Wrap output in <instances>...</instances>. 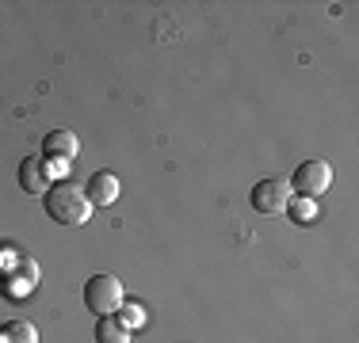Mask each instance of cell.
<instances>
[{"label": "cell", "instance_id": "cell-11", "mask_svg": "<svg viewBox=\"0 0 359 343\" xmlns=\"http://www.w3.org/2000/svg\"><path fill=\"white\" fill-rule=\"evenodd\" d=\"M287 210H290V218H294L298 225H306V221L318 218V206H313V199H290Z\"/></svg>", "mask_w": 359, "mask_h": 343}, {"label": "cell", "instance_id": "cell-7", "mask_svg": "<svg viewBox=\"0 0 359 343\" xmlns=\"http://www.w3.org/2000/svg\"><path fill=\"white\" fill-rule=\"evenodd\" d=\"M20 187L27 195H46L50 191V179H46V168H42V160L35 157H27L20 164Z\"/></svg>", "mask_w": 359, "mask_h": 343}, {"label": "cell", "instance_id": "cell-5", "mask_svg": "<svg viewBox=\"0 0 359 343\" xmlns=\"http://www.w3.org/2000/svg\"><path fill=\"white\" fill-rule=\"evenodd\" d=\"M118 191H123V183H118L115 172H92L88 183H84V195L92 206H111L118 199Z\"/></svg>", "mask_w": 359, "mask_h": 343}, {"label": "cell", "instance_id": "cell-4", "mask_svg": "<svg viewBox=\"0 0 359 343\" xmlns=\"http://www.w3.org/2000/svg\"><path fill=\"white\" fill-rule=\"evenodd\" d=\"M294 199L290 195V183L283 176H271V179H260V183L249 191V202L256 214H264V218H276V214L287 210V202Z\"/></svg>", "mask_w": 359, "mask_h": 343}, {"label": "cell", "instance_id": "cell-10", "mask_svg": "<svg viewBox=\"0 0 359 343\" xmlns=\"http://www.w3.org/2000/svg\"><path fill=\"white\" fill-rule=\"evenodd\" d=\"M4 340L8 343H39V328L31 321H12V324H4Z\"/></svg>", "mask_w": 359, "mask_h": 343}, {"label": "cell", "instance_id": "cell-6", "mask_svg": "<svg viewBox=\"0 0 359 343\" xmlns=\"http://www.w3.org/2000/svg\"><path fill=\"white\" fill-rule=\"evenodd\" d=\"M76 149H81V141L73 130H50L42 137V157L46 160H73Z\"/></svg>", "mask_w": 359, "mask_h": 343}, {"label": "cell", "instance_id": "cell-2", "mask_svg": "<svg viewBox=\"0 0 359 343\" xmlns=\"http://www.w3.org/2000/svg\"><path fill=\"white\" fill-rule=\"evenodd\" d=\"M123 302H126V290L115 274H92V279L84 282V305H88V313L111 316V313L123 309Z\"/></svg>", "mask_w": 359, "mask_h": 343}, {"label": "cell", "instance_id": "cell-8", "mask_svg": "<svg viewBox=\"0 0 359 343\" xmlns=\"http://www.w3.org/2000/svg\"><path fill=\"white\" fill-rule=\"evenodd\" d=\"M96 343H130V328H123L118 316H100L96 321Z\"/></svg>", "mask_w": 359, "mask_h": 343}, {"label": "cell", "instance_id": "cell-12", "mask_svg": "<svg viewBox=\"0 0 359 343\" xmlns=\"http://www.w3.org/2000/svg\"><path fill=\"white\" fill-rule=\"evenodd\" d=\"M69 164H73V160H42V168H46V179H54V183L65 176V172H69Z\"/></svg>", "mask_w": 359, "mask_h": 343}, {"label": "cell", "instance_id": "cell-3", "mask_svg": "<svg viewBox=\"0 0 359 343\" xmlns=\"http://www.w3.org/2000/svg\"><path fill=\"white\" fill-rule=\"evenodd\" d=\"M287 183H290V195H298V199H318V195L329 191L332 168H329V160H302Z\"/></svg>", "mask_w": 359, "mask_h": 343}, {"label": "cell", "instance_id": "cell-9", "mask_svg": "<svg viewBox=\"0 0 359 343\" xmlns=\"http://www.w3.org/2000/svg\"><path fill=\"white\" fill-rule=\"evenodd\" d=\"M118 313H123V316H118V324H123V328H142V324L145 321H149V309H145L142 302H130V298H126V302H123V309H118Z\"/></svg>", "mask_w": 359, "mask_h": 343}, {"label": "cell", "instance_id": "cell-1", "mask_svg": "<svg viewBox=\"0 0 359 343\" xmlns=\"http://www.w3.org/2000/svg\"><path fill=\"white\" fill-rule=\"evenodd\" d=\"M46 214L57 221V225H84V221L92 218V202L88 195H84L81 183H73V179H57V183H50L46 191Z\"/></svg>", "mask_w": 359, "mask_h": 343}]
</instances>
